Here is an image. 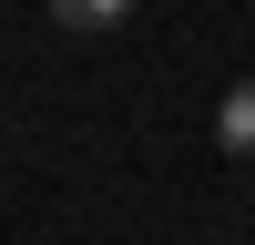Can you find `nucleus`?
<instances>
[{
  "mask_svg": "<svg viewBox=\"0 0 255 245\" xmlns=\"http://www.w3.org/2000/svg\"><path fill=\"white\" fill-rule=\"evenodd\" d=\"M133 10H143V0H51V20H61V31H82V41H92V31H123Z\"/></svg>",
  "mask_w": 255,
  "mask_h": 245,
  "instance_id": "f03ea898",
  "label": "nucleus"
},
{
  "mask_svg": "<svg viewBox=\"0 0 255 245\" xmlns=\"http://www.w3.org/2000/svg\"><path fill=\"white\" fill-rule=\"evenodd\" d=\"M215 143H225L235 163H255V72L225 82V102H215Z\"/></svg>",
  "mask_w": 255,
  "mask_h": 245,
  "instance_id": "f257e3e1",
  "label": "nucleus"
}]
</instances>
